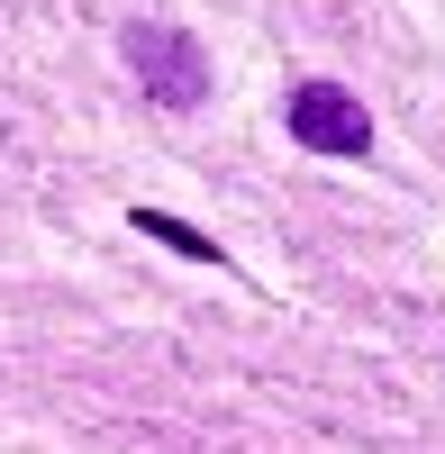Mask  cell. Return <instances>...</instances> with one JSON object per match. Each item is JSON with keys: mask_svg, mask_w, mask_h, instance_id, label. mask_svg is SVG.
<instances>
[{"mask_svg": "<svg viewBox=\"0 0 445 454\" xmlns=\"http://www.w3.org/2000/svg\"><path fill=\"white\" fill-rule=\"evenodd\" d=\"M128 73L145 82V100H164V109H200L209 100V55H200V36L191 27H173V19H128Z\"/></svg>", "mask_w": 445, "mask_h": 454, "instance_id": "cell-1", "label": "cell"}, {"mask_svg": "<svg viewBox=\"0 0 445 454\" xmlns=\"http://www.w3.org/2000/svg\"><path fill=\"white\" fill-rule=\"evenodd\" d=\"M282 128H291V145H309V155H373V109L346 82H301L282 100Z\"/></svg>", "mask_w": 445, "mask_h": 454, "instance_id": "cell-2", "label": "cell"}, {"mask_svg": "<svg viewBox=\"0 0 445 454\" xmlns=\"http://www.w3.org/2000/svg\"><path fill=\"white\" fill-rule=\"evenodd\" d=\"M137 227H145V237H155V246H173V254H191V263H218V246L200 237L191 218H173V209H137Z\"/></svg>", "mask_w": 445, "mask_h": 454, "instance_id": "cell-3", "label": "cell"}]
</instances>
